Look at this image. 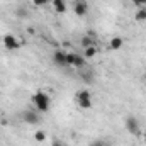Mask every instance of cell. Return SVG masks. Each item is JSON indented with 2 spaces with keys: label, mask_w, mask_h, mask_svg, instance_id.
<instances>
[{
  "label": "cell",
  "mask_w": 146,
  "mask_h": 146,
  "mask_svg": "<svg viewBox=\"0 0 146 146\" xmlns=\"http://www.w3.org/2000/svg\"><path fill=\"white\" fill-rule=\"evenodd\" d=\"M122 46H124V39H122V37H117V36L112 37V39H110V42H109V48H110V49H114V51L121 49Z\"/></svg>",
  "instance_id": "obj_10"
},
{
  "label": "cell",
  "mask_w": 146,
  "mask_h": 146,
  "mask_svg": "<svg viewBox=\"0 0 146 146\" xmlns=\"http://www.w3.org/2000/svg\"><path fill=\"white\" fill-rule=\"evenodd\" d=\"M124 126H126L127 133H131V134H136V133L139 131V121H138L134 115H129V117H126V122H124Z\"/></svg>",
  "instance_id": "obj_7"
},
{
  "label": "cell",
  "mask_w": 146,
  "mask_h": 146,
  "mask_svg": "<svg viewBox=\"0 0 146 146\" xmlns=\"http://www.w3.org/2000/svg\"><path fill=\"white\" fill-rule=\"evenodd\" d=\"M80 46L85 49V48H90V46H95V41H94V37L90 36H83L80 39Z\"/></svg>",
  "instance_id": "obj_11"
},
{
  "label": "cell",
  "mask_w": 146,
  "mask_h": 146,
  "mask_svg": "<svg viewBox=\"0 0 146 146\" xmlns=\"http://www.w3.org/2000/svg\"><path fill=\"white\" fill-rule=\"evenodd\" d=\"M22 121L29 126H36L41 122V115L37 114L36 110H24L22 112Z\"/></svg>",
  "instance_id": "obj_5"
},
{
  "label": "cell",
  "mask_w": 146,
  "mask_h": 146,
  "mask_svg": "<svg viewBox=\"0 0 146 146\" xmlns=\"http://www.w3.org/2000/svg\"><path fill=\"white\" fill-rule=\"evenodd\" d=\"M133 3H134V5H138V7H145L146 0H133Z\"/></svg>",
  "instance_id": "obj_19"
},
{
  "label": "cell",
  "mask_w": 146,
  "mask_h": 146,
  "mask_svg": "<svg viewBox=\"0 0 146 146\" xmlns=\"http://www.w3.org/2000/svg\"><path fill=\"white\" fill-rule=\"evenodd\" d=\"M53 61H54V65L65 66V65H66V53L61 51V49H56L54 54H53Z\"/></svg>",
  "instance_id": "obj_8"
},
{
  "label": "cell",
  "mask_w": 146,
  "mask_h": 146,
  "mask_svg": "<svg viewBox=\"0 0 146 146\" xmlns=\"http://www.w3.org/2000/svg\"><path fill=\"white\" fill-rule=\"evenodd\" d=\"M95 54H97V48H95V46H90V48H85V49H83L85 60H90V58H94Z\"/></svg>",
  "instance_id": "obj_12"
},
{
  "label": "cell",
  "mask_w": 146,
  "mask_h": 146,
  "mask_svg": "<svg viewBox=\"0 0 146 146\" xmlns=\"http://www.w3.org/2000/svg\"><path fill=\"white\" fill-rule=\"evenodd\" d=\"M73 10H75V14L78 17H85L88 14V3H87V0H75Z\"/></svg>",
  "instance_id": "obj_6"
},
{
  "label": "cell",
  "mask_w": 146,
  "mask_h": 146,
  "mask_svg": "<svg viewBox=\"0 0 146 146\" xmlns=\"http://www.w3.org/2000/svg\"><path fill=\"white\" fill-rule=\"evenodd\" d=\"M90 146H107V145H106L104 139H94V141H90Z\"/></svg>",
  "instance_id": "obj_17"
},
{
  "label": "cell",
  "mask_w": 146,
  "mask_h": 146,
  "mask_svg": "<svg viewBox=\"0 0 146 146\" xmlns=\"http://www.w3.org/2000/svg\"><path fill=\"white\" fill-rule=\"evenodd\" d=\"M33 104L36 106L37 112H48L49 110V106H51V100H49V95L42 90H37L36 94L31 97Z\"/></svg>",
  "instance_id": "obj_1"
},
{
  "label": "cell",
  "mask_w": 146,
  "mask_h": 146,
  "mask_svg": "<svg viewBox=\"0 0 146 146\" xmlns=\"http://www.w3.org/2000/svg\"><path fill=\"white\" fill-rule=\"evenodd\" d=\"M82 80H83L87 85L94 83V73H92V72H83V73H82Z\"/></svg>",
  "instance_id": "obj_14"
},
{
  "label": "cell",
  "mask_w": 146,
  "mask_h": 146,
  "mask_svg": "<svg viewBox=\"0 0 146 146\" xmlns=\"http://www.w3.org/2000/svg\"><path fill=\"white\" fill-rule=\"evenodd\" d=\"M15 15H17V17H26V15H27V9H26L24 5H19V7L15 9Z\"/></svg>",
  "instance_id": "obj_16"
},
{
  "label": "cell",
  "mask_w": 146,
  "mask_h": 146,
  "mask_svg": "<svg viewBox=\"0 0 146 146\" xmlns=\"http://www.w3.org/2000/svg\"><path fill=\"white\" fill-rule=\"evenodd\" d=\"M87 63L85 56L83 54H78V53H66V65L73 66V68H83Z\"/></svg>",
  "instance_id": "obj_3"
},
{
  "label": "cell",
  "mask_w": 146,
  "mask_h": 146,
  "mask_svg": "<svg viewBox=\"0 0 146 146\" xmlns=\"http://www.w3.org/2000/svg\"><path fill=\"white\" fill-rule=\"evenodd\" d=\"M51 146H63V143H61L60 139H53V141H51Z\"/></svg>",
  "instance_id": "obj_20"
},
{
  "label": "cell",
  "mask_w": 146,
  "mask_h": 146,
  "mask_svg": "<svg viewBox=\"0 0 146 146\" xmlns=\"http://www.w3.org/2000/svg\"><path fill=\"white\" fill-rule=\"evenodd\" d=\"M34 141L44 143V141H46V133H44V131H36V133H34Z\"/></svg>",
  "instance_id": "obj_15"
},
{
  "label": "cell",
  "mask_w": 146,
  "mask_h": 146,
  "mask_svg": "<svg viewBox=\"0 0 146 146\" xmlns=\"http://www.w3.org/2000/svg\"><path fill=\"white\" fill-rule=\"evenodd\" d=\"M48 2H49V0H33V3H34L36 7H44V5H48Z\"/></svg>",
  "instance_id": "obj_18"
},
{
  "label": "cell",
  "mask_w": 146,
  "mask_h": 146,
  "mask_svg": "<svg viewBox=\"0 0 146 146\" xmlns=\"http://www.w3.org/2000/svg\"><path fill=\"white\" fill-rule=\"evenodd\" d=\"M75 100L82 109H90L92 107V94L87 88H82L75 94Z\"/></svg>",
  "instance_id": "obj_2"
},
{
  "label": "cell",
  "mask_w": 146,
  "mask_h": 146,
  "mask_svg": "<svg viewBox=\"0 0 146 146\" xmlns=\"http://www.w3.org/2000/svg\"><path fill=\"white\" fill-rule=\"evenodd\" d=\"M53 7L56 14H65L66 12V2L65 0H53Z\"/></svg>",
  "instance_id": "obj_9"
},
{
  "label": "cell",
  "mask_w": 146,
  "mask_h": 146,
  "mask_svg": "<svg viewBox=\"0 0 146 146\" xmlns=\"http://www.w3.org/2000/svg\"><path fill=\"white\" fill-rule=\"evenodd\" d=\"M134 19H136L138 22H145V21H146V9H145V7H139V10L136 12Z\"/></svg>",
  "instance_id": "obj_13"
},
{
  "label": "cell",
  "mask_w": 146,
  "mask_h": 146,
  "mask_svg": "<svg viewBox=\"0 0 146 146\" xmlns=\"http://www.w3.org/2000/svg\"><path fill=\"white\" fill-rule=\"evenodd\" d=\"M2 42H3L5 49H9V51H15V49L21 48V41L14 36V34H5L3 39H2Z\"/></svg>",
  "instance_id": "obj_4"
}]
</instances>
